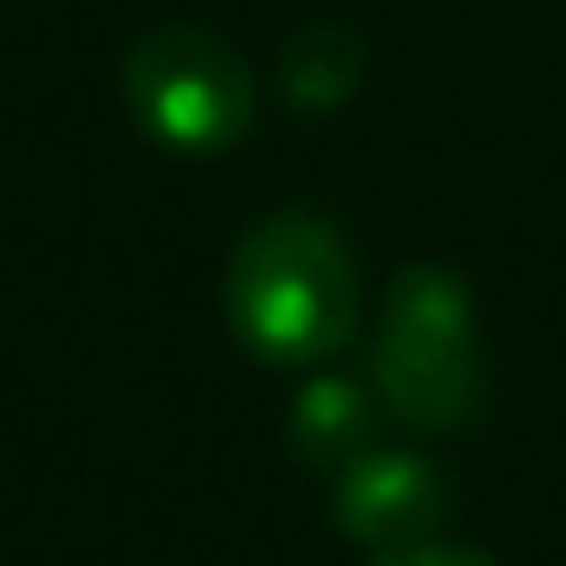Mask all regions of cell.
Returning a JSON list of instances; mask_svg holds the SVG:
<instances>
[{"mask_svg": "<svg viewBox=\"0 0 566 566\" xmlns=\"http://www.w3.org/2000/svg\"><path fill=\"white\" fill-rule=\"evenodd\" d=\"M226 323L262 366H323L359 329V269L329 220L281 208L226 262Z\"/></svg>", "mask_w": 566, "mask_h": 566, "instance_id": "obj_1", "label": "cell"}, {"mask_svg": "<svg viewBox=\"0 0 566 566\" xmlns=\"http://www.w3.org/2000/svg\"><path fill=\"white\" fill-rule=\"evenodd\" d=\"M371 390L415 432H463L488 415L475 293L457 269L408 262L390 281L371 335Z\"/></svg>", "mask_w": 566, "mask_h": 566, "instance_id": "obj_2", "label": "cell"}, {"mask_svg": "<svg viewBox=\"0 0 566 566\" xmlns=\"http://www.w3.org/2000/svg\"><path fill=\"white\" fill-rule=\"evenodd\" d=\"M123 104L147 140L184 159L238 147L256 123V74L226 38L201 25H159L128 50Z\"/></svg>", "mask_w": 566, "mask_h": 566, "instance_id": "obj_3", "label": "cell"}, {"mask_svg": "<svg viewBox=\"0 0 566 566\" xmlns=\"http://www.w3.org/2000/svg\"><path fill=\"white\" fill-rule=\"evenodd\" d=\"M451 505L457 493L444 481V469L415 451H371L335 475V524H342V536L378 554L432 542L451 517Z\"/></svg>", "mask_w": 566, "mask_h": 566, "instance_id": "obj_4", "label": "cell"}, {"mask_svg": "<svg viewBox=\"0 0 566 566\" xmlns=\"http://www.w3.org/2000/svg\"><path fill=\"white\" fill-rule=\"evenodd\" d=\"M378 390L354 378H311L305 390L293 396V415H286V439H293V457L317 475H342L359 457L378 451Z\"/></svg>", "mask_w": 566, "mask_h": 566, "instance_id": "obj_5", "label": "cell"}, {"mask_svg": "<svg viewBox=\"0 0 566 566\" xmlns=\"http://www.w3.org/2000/svg\"><path fill=\"white\" fill-rule=\"evenodd\" d=\"M359 80H366V43H359V31L335 25V19H317V25L293 31L281 50V67H274L281 104L298 116L347 111Z\"/></svg>", "mask_w": 566, "mask_h": 566, "instance_id": "obj_6", "label": "cell"}, {"mask_svg": "<svg viewBox=\"0 0 566 566\" xmlns=\"http://www.w3.org/2000/svg\"><path fill=\"white\" fill-rule=\"evenodd\" d=\"M378 566H500L488 548H463V542H420V548L378 554Z\"/></svg>", "mask_w": 566, "mask_h": 566, "instance_id": "obj_7", "label": "cell"}]
</instances>
